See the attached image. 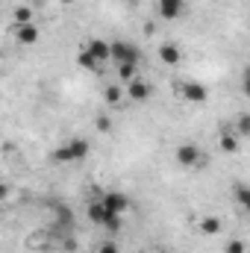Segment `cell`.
<instances>
[{
    "mask_svg": "<svg viewBox=\"0 0 250 253\" xmlns=\"http://www.w3.org/2000/svg\"><path fill=\"white\" fill-rule=\"evenodd\" d=\"M85 215H88V221H91L94 227H103V230H109V233H118V230L124 227V215H115L112 209H106L100 197H94V200L88 203Z\"/></svg>",
    "mask_w": 250,
    "mask_h": 253,
    "instance_id": "6da1fadb",
    "label": "cell"
},
{
    "mask_svg": "<svg viewBox=\"0 0 250 253\" xmlns=\"http://www.w3.org/2000/svg\"><path fill=\"white\" fill-rule=\"evenodd\" d=\"M91 153V141L88 138H68V141H62L56 150H53V162H83L85 156Z\"/></svg>",
    "mask_w": 250,
    "mask_h": 253,
    "instance_id": "7a4b0ae2",
    "label": "cell"
},
{
    "mask_svg": "<svg viewBox=\"0 0 250 253\" xmlns=\"http://www.w3.org/2000/svg\"><path fill=\"white\" fill-rule=\"evenodd\" d=\"M109 59L115 65H138L141 62V47L126 42V39H112L109 42Z\"/></svg>",
    "mask_w": 250,
    "mask_h": 253,
    "instance_id": "3957f363",
    "label": "cell"
},
{
    "mask_svg": "<svg viewBox=\"0 0 250 253\" xmlns=\"http://www.w3.org/2000/svg\"><path fill=\"white\" fill-rule=\"evenodd\" d=\"M177 91H180V97L191 103V106H203L206 100H209V88L203 85V83H197V80H183L180 85H177Z\"/></svg>",
    "mask_w": 250,
    "mask_h": 253,
    "instance_id": "277c9868",
    "label": "cell"
},
{
    "mask_svg": "<svg viewBox=\"0 0 250 253\" xmlns=\"http://www.w3.org/2000/svg\"><path fill=\"white\" fill-rule=\"evenodd\" d=\"M177 165L180 168H200V165H206V156H203V150L197 147V144H180L177 147Z\"/></svg>",
    "mask_w": 250,
    "mask_h": 253,
    "instance_id": "5b68a950",
    "label": "cell"
},
{
    "mask_svg": "<svg viewBox=\"0 0 250 253\" xmlns=\"http://www.w3.org/2000/svg\"><path fill=\"white\" fill-rule=\"evenodd\" d=\"M12 39L18 44H24V47H33L42 39V27L36 21H30V24H12Z\"/></svg>",
    "mask_w": 250,
    "mask_h": 253,
    "instance_id": "8992f818",
    "label": "cell"
},
{
    "mask_svg": "<svg viewBox=\"0 0 250 253\" xmlns=\"http://www.w3.org/2000/svg\"><path fill=\"white\" fill-rule=\"evenodd\" d=\"M156 15L162 21H180L186 15V0H156Z\"/></svg>",
    "mask_w": 250,
    "mask_h": 253,
    "instance_id": "52a82bcc",
    "label": "cell"
},
{
    "mask_svg": "<svg viewBox=\"0 0 250 253\" xmlns=\"http://www.w3.org/2000/svg\"><path fill=\"white\" fill-rule=\"evenodd\" d=\"M124 94L126 100H132V103H147V97H150V83L147 80H141V77H135V80H129V83H124Z\"/></svg>",
    "mask_w": 250,
    "mask_h": 253,
    "instance_id": "ba28073f",
    "label": "cell"
},
{
    "mask_svg": "<svg viewBox=\"0 0 250 253\" xmlns=\"http://www.w3.org/2000/svg\"><path fill=\"white\" fill-rule=\"evenodd\" d=\"M83 50H85V53H88L97 65L109 62V42H106V39H100V36H91V39L83 44Z\"/></svg>",
    "mask_w": 250,
    "mask_h": 253,
    "instance_id": "9c48e42d",
    "label": "cell"
},
{
    "mask_svg": "<svg viewBox=\"0 0 250 253\" xmlns=\"http://www.w3.org/2000/svg\"><path fill=\"white\" fill-rule=\"evenodd\" d=\"M100 200H103V206H106V209H112L115 215H126V209L132 206V200L126 197L124 191H103V194H100Z\"/></svg>",
    "mask_w": 250,
    "mask_h": 253,
    "instance_id": "30bf717a",
    "label": "cell"
},
{
    "mask_svg": "<svg viewBox=\"0 0 250 253\" xmlns=\"http://www.w3.org/2000/svg\"><path fill=\"white\" fill-rule=\"evenodd\" d=\"M156 56H159V62L165 65H180L183 62V47L180 44H174V42H165V44H159V50H156Z\"/></svg>",
    "mask_w": 250,
    "mask_h": 253,
    "instance_id": "8fae6325",
    "label": "cell"
},
{
    "mask_svg": "<svg viewBox=\"0 0 250 253\" xmlns=\"http://www.w3.org/2000/svg\"><path fill=\"white\" fill-rule=\"evenodd\" d=\"M197 230H200L203 236H218V233H221V218H215V215H206V218H200Z\"/></svg>",
    "mask_w": 250,
    "mask_h": 253,
    "instance_id": "7c38bea8",
    "label": "cell"
},
{
    "mask_svg": "<svg viewBox=\"0 0 250 253\" xmlns=\"http://www.w3.org/2000/svg\"><path fill=\"white\" fill-rule=\"evenodd\" d=\"M221 150L224 153H239V135L230 132V129H224L221 132Z\"/></svg>",
    "mask_w": 250,
    "mask_h": 253,
    "instance_id": "4fadbf2b",
    "label": "cell"
},
{
    "mask_svg": "<svg viewBox=\"0 0 250 253\" xmlns=\"http://www.w3.org/2000/svg\"><path fill=\"white\" fill-rule=\"evenodd\" d=\"M103 100H106L109 106H121V100H124L121 85H106V88H103Z\"/></svg>",
    "mask_w": 250,
    "mask_h": 253,
    "instance_id": "5bb4252c",
    "label": "cell"
},
{
    "mask_svg": "<svg viewBox=\"0 0 250 253\" xmlns=\"http://www.w3.org/2000/svg\"><path fill=\"white\" fill-rule=\"evenodd\" d=\"M77 65H80V68H85V71H100V65L94 62L83 47H80V53H77Z\"/></svg>",
    "mask_w": 250,
    "mask_h": 253,
    "instance_id": "9a60e30c",
    "label": "cell"
},
{
    "mask_svg": "<svg viewBox=\"0 0 250 253\" xmlns=\"http://www.w3.org/2000/svg\"><path fill=\"white\" fill-rule=\"evenodd\" d=\"M236 135H239V138L250 135V115H248V112H242V115H239V121H236Z\"/></svg>",
    "mask_w": 250,
    "mask_h": 253,
    "instance_id": "2e32d148",
    "label": "cell"
},
{
    "mask_svg": "<svg viewBox=\"0 0 250 253\" xmlns=\"http://www.w3.org/2000/svg\"><path fill=\"white\" fill-rule=\"evenodd\" d=\"M118 77H121V83L135 80L138 77V65H118Z\"/></svg>",
    "mask_w": 250,
    "mask_h": 253,
    "instance_id": "e0dca14e",
    "label": "cell"
},
{
    "mask_svg": "<svg viewBox=\"0 0 250 253\" xmlns=\"http://www.w3.org/2000/svg\"><path fill=\"white\" fill-rule=\"evenodd\" d=\"M33 21V9L30 6H18L15 9V24H30Z\"/></svg>",
    "mask_w": 250,
    "mask_h": 253,
    "instance_id": "ac0fdd59",
    "label": "cell"
},
{
    "mask_svg": "<svg viewBox=\"0 0 250 253\" xmlns=\"http://www.w3.org/2000/svg\"><path fill=\"white\" fill-rule=\"evenodd\" d=\"M236 200H239L242 206H248V203H250V189L245 186V183H239V186H236Z\"/></svg>",
    "mask_w": 250,
    "mask_h": 253,
    "instance_id": "d6986e66",
    "label": "cell"
},
{
    "mask_svg": "<svg viewBox=\"0 0 250 253\" xmlns=\"http://www.w3.org/2000/svg\"><path fill=\"white\" fill-rule=\"evenodd\" d=\"M224 253H245V242H242V239H230L227 248H224Z\"/></svg>",
    "mask_w": 250,
    "mask_h": 253,
    "instance_id": "ffe728a7",
    "label": "cell"
},
{
    "mask_svg": "<svg viewBox=\"0 0 250 253\" xmlns=\"http://www.w3.org/2000/svg\"><path fill=\"white\" fill-rule=\"evenodd\" d=\"M94 253H121V248H118L115 242H100V245H97V251H94Z\"/></svg>",
    "mask_w": 250,
    "mask_h": 253,
    "instance_id": "44dd1931",
    "label": "cell"
},
{
    "mask_svg": "<svg viewBox=\"0 0 250 253\" xmlns=\"http://www.w3.org/2000/svg\"><path fill=\"white\" fill-rule=\"evenodd\" d=\"M97 129H100V132H109V129H112V118H106V115H97Z\"/></svg>",
    "mask_w": 250,
    "mask_h": 253,
    "instance_id": "7402d4cb",
    "label": "cell"
},
{
    "mask_svg": "<svg viewBox=\"0 0 250 253\" xmlns=\"http://www.w3.org/2000/svg\"><path fill=\"white\" fill-rule=\"evenodd\" d=\"M9 197V183H0V203Z\"/></svg>",
    "mask_w": 250,
    "mask_h": 253,
    "instance_id": "603a6c76",
    "label": "cell"
},
{
    "mask_svg": "<svg viewBox=\"0 0 250 253\" xmlns=\"http://www.w3.org/2000/svg\"><path fill=\"white\" fill-rule=\"evenodd\" d=\"M150 253H171V251H165V248H156V251H150Z\"/></svg>",
    "mask_w": 250,
    "mask_h": 253,
    "instance_id": "cb8c5ba5",
    "label": "cell"
},
{
    "mask_svg": "<svg viewBox=\"0 0 250 253\" xmlns=\"http://www.w3.org/2000/svg\"><path fill=\"white\" fill-rule=\"evenodd\" d=\"M65 3H71V0H65Z\"/></svg>",
    "mask_w": 250,
    "mask_h": 253,
    "instance_id": "d4e9b609",
    "label": "cell"
}]
</instances>
